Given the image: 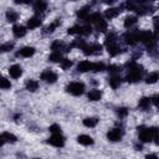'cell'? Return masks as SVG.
<instances>
[{
	"instance_id": "6da1fadb",
	"label": "cell",
	"mask_w": 159,
	"mask_h": 159,
	"mask_svg": "<svg viewBox=\"0 0 159 159\" xmlns=\"http://www.w3.org/2000/svg\"><path fill=\"white\" fill-rule=\"evenodd\" d=\"M138 134H139V139L145 143V142H150L152 139L158 138V129L155 127H152V128L138 127Z\"/></svg>"
},
{
	"instance_id": "7a4b0ae2",
	"label": "cell",
	"mask_w": 159,
	"mask_h": 159,
	"mask_svg": "<svg viewBox=\"0 0 159 159\" xmlns=\"http://www.w3.org/2000/svg\"><path fill=\"white\" fill-rule=\"evenodd\" d=\"M140 41L143 43H147L149 46V48L153 47L154 42H155V39L153 37V34L150 31H140L137 34V41Z\"/></svg>"
},
{
	"instance_id": "3957f363",
	"label": "cell",
	"mask_w": 159,
	"mask_h": 159,
	"mask_svg": "<svg viewBox=\"0 0 159 159\" xmlns=\"http://www.w3.org/2000/svg\"><path fill=\"white\" fill-rule=\"evenodd\" d=\"M66 91L73 96H81L84 92V84L82 82H71L66 87Z\"/></svg>"
},
{
	"instance_id": "277c9868",
	"label": "cell",
	"mask_w": 159,
	"mask_h": 159,
	"mask_svg": "<svg viewBox=\"0 0 159 159\" xmlns=\"http://www.w3.org/2000/svg\"><path fill=\"white\" fill-rule=\"evenodd\" d=\"M122 135H123V132L120 130V128H113V129H111L107 133V138L111 142H118V140H120L122 139Z\"/></svg>"
},
{
	"instance_id": "5b68a950",
	"label": "cell",
	"mask_w": 159,
	"mask_h": 159,
	"mask_svg": "<svg viewBox=\"0 0 159 159\" xmlns=\"http://www.w3.org/2000/svg\"><path fill=\"white\" fill-rule=\"evenodd\" d=\"M142 68H138V70H133V71H129L128 75H127V81L128 82H138L140 78H142Z\"/></svg>"
},
{
	"instance_id": "8992f818",
	"label": "cell",
	"mask_w": 159,
	"mask_h": 159,
	"mask_svg": "<svg viewBox=\"0 0 159 159\" xmlns=\"http://www.w3.org/2000/svg\"><path fill=\"white\" fill-rule=\"evenodd\" d=\"M51 145H53V147H63L65 145V138L61 135V134H52V137L51 138H48V140H47Z\"/></svg>"
},
{
	"instance_id": "52a82bcc",
	"label": "cell",
	"mask_w": 159,
	"mask_h": 159,
	"mask_svg": "<svg viewBox=\"0 0 159 159\" xmlns=\"http://www.w3.org/2000/svg\"><path fill=\"white\" fill-rule=\"evenodd\" d=\"M41 80H43L45 82H48V83H53L57 80V75L50 70H46L41 73Z\"/></svg>"
},
{
	"instance_id": "ba28073f",
	"label": "cell",
	"mask_w": 159,
	"mask_h": 159,
	"mask_svg": "<svg viewBox=\"0 0 159 159\" xmlns=\"http://www.w3.org/2000/svg\"><path fill=\"white\" fill-rule=\"evenodd\" d=\"M82 50H83V52H84L86 55H93V53H96V52H101L102 46L98 45V43H92V45H86Z\"/></svg>"
},
{
	"instance_id": "9c48e42d",
	"label": "cell",
	"mask_w": 159,
	"mask_h": 159,
	"mask_svg": "<svg viewBox=\"0 0 159 159\" xmlns=\"http://www.w3.org/2000/svg\"><path fill=\"white\" fill-rule=\"evenodd\" d=\"M9 73L12 78H19L21 75H22V68L19 66V65H12L10 66L9 68Z\"/></svg>"
},
{
	"instance_id": "30bf717a",
	"label": "cell",
	"mask_w": 159,
	"mask_h": 159,
	"mask_svg": "<svg viewBox=\"0 0 159 159\" xmlns=\"http://www.w3.org/2000/svg\"><path fill=\"white\" fill-rule=\"evenodd\" d=\"M35 53V48L31 47V46H26V47H22L17 53L16 56H22V57H30Z\"/></svg>"
},
{
	"instance_id": "8fae6325",
	"label": "cell",
	"mask_w": 159,
	"mask_h": 159,
	"mask_svg": "<svg viewBox=\"0 0 159 159\" xmlns=\"http://www.w3.org/2000/svg\"><path fill=\"white\" fill-rule=\"evenodd\" d=\"M92 67H93V63L89 62V61H81L77 66V70L80 72H88V71H92Z\"/></svg>"
},
{
	"instance_id": "7c38bea8",
	"label": "cell",
	"mask_w": 159,
	"mask_h": 159,
	"mask_svg": "<svg viewBox=\"0 0 159 159\" xmlns=\"http://www.w3.org/2000/svg\"><path fill=\"white\" fill-rule=\"evenodd\" d=\"M77 142H78L80 144H82V145H92V144H93L92 137H89V135H87V134H81V135H78Z\"/></svg>"
},
{
	"instance_id": "4fadbf2b",
	"label": "cell",
	"mask_w": 159,
	"mask_h": 159,
	"mask_svg": "<svg viewBox=\"0 0 159 159\" xmlns=\"http://www.w3.org/2000/svg\"><path fill=\"white\" fill-rule=\"evenodd\" d=\"M12 32H14V35H15L16 37H22V36L26 35V29H25V26H22V25H15V26L12 27Z\"/></svg>"
},
{
	"instance_id": "5bb4252c",
	"label": "cell",
	"mask_w": 159,
	"mask_h": 159,
	"mask_svg": "<svg viewBox=\"0 0 159 159\" xmlns=\"http://www.w3.org/2000/svg\"><path fill=\"white\" fill-rule=\"evenodd\" d=\"M87 96H88V99H91V101H99L102 97V93L99 89H91Z\"/></svg>"
},
{
	"instance_id": "9a60e30c",
	"label": "cell",
	"mask_w": 159,
	"mask_h": 159,
	"mask_svg": "<svg viewBox=\"0 0 159 159\" xmlns=\"http://www.w3.org/2000/svg\"><path fill=\"white\" fill-rule=\"evenodd\" d=\"M40 25H41V20H40V17H37V16L30 17L29 21H27V26H29L30 29H36V27H39Z\"/></svg>"
},
{
	"instance_id": "2e32d148",
	"label": "cell",
	"mask_w": 159,
	"mask_h": 159,
	"mask_svg": "<svg viewBox=\"0 0 159 159\" xmlns=\"http://www.w3.org/2000/svg\"><path fill=\"white\" fill-rule=\"evenodd\" d=\"M124 42L127 45H134L137 42V34H133V32H128L124 35Z\"/></svg>"
},
{
	"instance_id": "e0dca14e",
	"label": "cell",
	"mask_w": 159,
	"mask_h": 159,
	"mask_svg": "<svg viewBox=\"0 0 159 159\" xmlns=\"http://www.w3.org/2000/svg\"><path fill=\"white\" fill-rule=\"evenodd\" d=\"M108 82H109V84H111L112 88H118L120 86V77L117 76V75H113V76L109 77Z\"/></svg>"
},
{
	"instance_id": "ac0fdd59",
	"label": "cell",
	"mask_w": 159,
	"mask_h": 159,
	"mask_svg": "<svg viewBox=\"0 0 159 159\" xmlns=\"http://www.w3.org/2000/svg\"><path fill=\"white\" fill-rule=\"evenodd\" d=\"M6 19H7L9 22H15V21L19 19V14H17L15 10L10 9V10L6 11Z\"/></svg>"
},
{
	"instance_id": "d6986e66",
	"label": "cell",
	"mask_w": 159,
	"mask_h": 159,
	"mask_svg": "<svg viewBox=\"0 0 159 159\" xmlns=\"http://www.w3.org/2000/svg\"><path fill=\"white\" fill-rule=\"evenodd\" d=\"M107 50H108V53H109L111 56H116V55H118L119 51H120V48H119V46L117 45V42H116V43L107 45Z\"/></svg>"
},
{
	"instance_id": "ffe728a7",
	"label": "cell",
	"mask_w": 159,
	"mask_h": 159,
	"mask_svg": "<svg viewBox=\"0 0 159 159\" xmlns=\"http://www.w3.org/2000/svg\"><path fill=\"white\" fill-rule=\"evenodd\" d=\"M98 123V118H94V117H88V118H84L83 119V124L88 128H93L96 127Z\"/></svg>"
},
{
	"instance_id": "44dd1931",
	"label": "cell",
	"mask_w": 159,
	"mask_h": 159,
	"mask_svg": "<svg viewBox=\"0 0 159 159\" xmlns=\"http://www.w3.org/2000/svg\"><path fill=\"white\" fill-rule=\"evenodd\" d=\"M65 48H67L66 45L60 41H53L51 43V50H53V52H60L61 50H65Z\"/></svg>"
},
{
	"instance_id": "7402d4cb",
	"label": "cell",
	"mask_w": 159,
	"mask_h": 159,
	"mask_svg": "<svg viewBox=\"0 0 159 159\" xmlns=\"http://www.w3.org/2000/svg\"><path fill=\"white\" fill-rule=\"evenodd\" d=\"M104 14H106V17L107 19H113V17H116L119 14V9H117V7H109V9L106 10Z\"/></svg>"
},
{
	"instance_id": "603a6c76",
	"label": "cell",
	"mask_w": 159,
	"mask_h": 159,
	"mask_svg": "<svg viewBox=\"0 0 159 159\" xmlns=\"http://www.w3.org/2000/svg\"><path fill=\"white\" fill-rule=\"evenodd\" d=\"M37 87H39V82L35 80H29L26 82V89L30 92H35L37 89Z\"/></svg>"
},
{
	"instance_id": "cb8c5ba5",
	"label": "cell",
	"mask_w": 159,
	"mask_h": 159,
	"mask_svg": "<svg viewBox=\"0 0 159 159\" xmlns=\"http://www.w3.org/2000/svg\"><path fill=\"white\" fill-rule=\"evenodd\" d=\"M88 15H89V7H88V6H84V7H82L81 10L77 11V16H78L80 19L86 20V19L88 17Z\"/></svg>"
},
{
	"instance_id": "d4e9b609",
	"label": "cell",
	"mask_w": 159,
	"mask_h": 159,
	"mask_svg": "<svg viewBox=\"0 0 159 159\" xmlns=\"http://www.w3.org/2000/svg\"><path fill=\"white\" fill-rule=\"evenodd\" d=\"M149 104H150V98H148V97H143L138 102V107L140 109H147L149 107Z\"/></svg>"
},
{
	"instance_id": "484cf974",
	"label": "cell",
	"mask_w": 159,
	"mask_h": 159,
	"mask_svg": "<svg viewBox=\"0 0 159 159\" xmlns=\"http://www.w3.org/2000/svg\"><path fill=\"white\" fill-rule=\"evenodd\" d=\"M1 135H2V138H4V140H5V142L15 143V142L17 140V138H16V137H15L12 133H9V132H5V133H2Z\"/></svg>"
},
{
	"instance_id": "4316f807",
	"label": "cell",
	"mask_w": 159,
	"mask_h": 159,
	"mask_svg": "<svg viewBox=\"0 0 159 159\" xmlns=\"http://www.w3.org/2000/svg\"><path fill=\"white\" fill-rule=\"evenodd\" d=\"M45 9H46V2H43V1H37L34 5V10L36 12H43Z\"/></svg>"
},
{
	"instance_id": "83f0119b",
	"label": "cell",
	"mask_w": 159,
	"mask_h": 159,
	"mask_svg": "<svg viewBox=\"0 0 159 159\" xmlns=\"http://www.w3.org/2000/svg\"><path fill=\"white\" fill-rule=\"evenodd\" d=\"M101 19H102V17H101V14H99V12H93V14H89L86 20H87L88 22H94V24H96V22L99 21Z\"/></svg>"
},
{
	"instance_id": "f1b7e54d",
	"label": "cell",
	"mask_w": 159,
	"mask_h": 159,
	"mask_svg": "<svg viewBox=\"0 0 159 159\" xmlns=\"http://www.w3.org/2000/svg\"><path fill=\"white\" fill-rule=\"evenodd\" d=\"M67 32H68L70 35H81V34H82V26H78V25L72 26V27H70V29L67 30Z\"/></svg>"
},
{
	"instance_id": "f546056e",
	"label": "cell",
	"mask_w": 159,
	"mask_h": 159,
	"mask_svg": "<svg viewBox=\"0 0 159 159\" xmlns=\"http://www.w3.org/2000/svg\"><path fill=\"white\" fill-rule=\"evenodd\" d=\"M94 25H96V29H97L98 31H102V32H103V31L107 30V22H106L104 20H102V19H101L99 21H97Z\"/></svg>"
},
{
	"instance_id": "4dcf8cb0",
	"label": "cell",
	"mask_w": 159,
	"mask_h": 159,
	"mask_svg": "<svg viewBox=\"0 0 159 159\" xmlns=\"http://www.w3.org/2000/svg\"><path fill=\"white\" fill-rule=\"evenodd\" d=\"M158 78H159L158 73H157V72H153V73H149V75L147 76L145 82H147V83H155V82L158 81Z\"/></svg>"
},
{
	"instance_id": "1f68e13d",
	"label": "cell",
	"mask_w": 159,
	"mask_h": 159,
	"mask_svg": "<svg viewBox=\"0 0 159 159\" xmlns=\"http://www.w3.org/2000/svg\"><path fill=\"white\" fill-rule=\"evenodd\" d=\"M135 22H137V17H135V16H128V17H125V20H124V26H125V27H130V26H133Z\"/></svg>"
},
{
	"instance_id": "d6a6232c",
	"label": "cell",
	"mask_w": 159,
	"mask_h": 159,
	"mask_svg": "<svg viewBox=\"0 0 159 159\" xmlns=\"http://www.w3.org/2000/svg\"><path fill=\"white\" fill-rule=\"evenodd\" d=\"M48 60H50V61H52V62H61V60H62L61 52H52V53L50 55Z\"/></svg>"
},
{
	"instance_id": "836d02e7",
	"label": "cell",
	"mask_w": 159,
	"mask_h": 159,
	"mask_svg": "<svg viewBox=\"0 0 159 159\" xmlns=\"http://www.w3.org/2000/svg\"><path fill=\"white\" fill-rule=\"evenodd\" d=\"M10 87H11L10 81L6 80L5 77H0V88H2V89H7V88H10Z\"/></svg>"
},
{
	"instance_id": "e575fe53",
	"label": "cell",
	"mask_w": 159,
	"mask_h": 159,
	"mask_svg": "<svg viewBox=\"0 0 159 159\" xmlns=\"http://www.w3.org/2000/svg\"><path fill=\"white\" fill-rule=\"evenodd\" d=\"M72 46L73 47H78V48H83L84 46H86V42H84V40H82V39H76L73 42H72Z\"/></svg>"
},
{
	"instance_id": "d590c367",
	"label": "cell",
	"mask_w": 159,
	"mask_h": 159,
	"mask_svg": "<svg viewBox=\"0 0 159 159\" xmlns=\"http://www.w3.org/2000/svg\"><path fill=\"white\" fill-rule=\"evenodd\" d=\"M71 66H72V61L71 60H68V58H62L61 60V67L63 70H68Z\"/></svg>"
},
{
	"instance_id": "8d00e7d4",
	"label": "cell",
	"mask_w": 159,
	"mask_h": 159,
	"mask_svg": "<svg viewBox=\"0 0 159 159\" xmlns=\"http://www.w3.org/2000/svg\"><path fill=\"white\" fill-rule=\"evenodd\" d=\"M104 70V65L102 63V62H96V63H93V67H92V71L93 72H101V71H103Z\"/></svg>"
},
{
	"instance_id": "74e56055",
	"label": "cell",
	"mask_w": 159,
	"mask_h": 159,
	"mask_svg": "<svg viewBox=\"0 0 159 159\" xmlns=\"http://www.w3.org/2000/svg\"><path fill=\"white\" fill-rule=\"evenodd\" d=\"M48 129L52 134H61V127L58 124H52V125H50Z\"/></svg>"
},
{
	"instance_id": "f35d334b",
	"label": "cell",
	"mask_w": 159,
	"mask_h": 159,
	"mask_svg": "<svg viewBox=\"0 0 159 159\" xmlns=\"http://www.w3.org/2000/svg\"><path fill=\"white\" fill-rule=\"evenodd\" d=\"M58 25V22H53V24H51V25H48V26H46L45 27V34H51V32H53V30L56 29V26Z\"/></svg>"
},
{
	"instance_id": "ab89813d",
	"label": "cell",
	"mask_w": 159,
	"mask_h": 159,
	"mask_svg": "<svg viewBox=\"0 0 159 159\" xmlns=\"http://www.w3.org/2000/svg\"><path fill=\"white\" fill-rule=\"evenodd\" d=\"M117 113H118V116H119L120 118H124V117H127V114H128V109H127L125 107H120V108H118Z\"/></svg>"
},
{
	"instance_id": "60d3db41",
	"label": "cell",
	"mask_w": 159,
	"mask_h": 159,
	"mask_svg": "<svg viewBox=\"0 0 159 159\" xmlns=\"http://www.w3.org/2000/svg\"><path fill=\"white\" fill-rule=\"evenodd\" d=\"M14 47V43H11V42H7V43H5V45H1L0 46V52H5V51H9V50H11Z\"/></svg>"
},
{
	"instance_id": "b9f144b4",
	"label": "cell",
	"mask_w": 159,
	"mask_h": 159,
	"mask_svg": "<svg viewBox=\"0 0 159 159\" xmlns=\"http://www.w3.org/2000/svg\"><path fill=\"white\" fill-rule=\"evenodd\" d=\"M92 32V29L89 25H86V26H82V34L81 35H88Z\"/></svg>"
},
{
	"instance_id": "7bdbcfd3",
	"label": "cell",
	"mask_w": 159,
	"mask_h": 159,
	"mask_svg": "<svg viewBox=\"0 0 159 159\" xmlns=\"http://www.w3.org/2000/svg\"><path fill=\"white\" fill-rule=\"evenodd\" d=\"M108 71H109L111 73L116 75L117 72H119V71H120V68H119L118 66H114V65H112V66H109V67H108Z\"/></svg>"
},
{
	"instance_id": "ee69618b",
	"label": "cell",
	"mask_w": 159,
	"mask_h": 159,
	"mask_svg": "<svg viewBox=\"0 0 159 159\" xmlns=\"http://www.w3.org/2000/svg\"><path fill=\"white\" fill-rule=\"evenodd\" d=\"M145 159H158V157H157L155 154H148V155L145 157Z\"/></svg>"
},
{
	"instance_id": "f6af8a7d",
	"label": "cell",
	"mask_w": 159,
	"mask_h": 159,
	"mask_svg": "<svg viewBox=\"0 0 159 159\" xmlns=\"http://www.w3.org/2000/svg\"><path fill=\"white\" fill-rule=\"evenodd\" d=\"M150 101H152V102H153V103L157 106V103H158V96H153V97L150 98Z\"/></svg>"
},
{
	"instance_id": "bcb514c9",
	"label": "cell",
	"mask_w": 159,
	"mask_h": 159,
	"mask_svg": "<svg viewBox=\"0 0 159 159\" xmlns=\"http://www.w3.org/2000/svg\"><path fill=\"white\" fill-rule=\"evenodd\" d=\"M5 143V140H4V138H2V135H0V147L2 145Z\"/></svg>"
},
{
	"instance_id": "7dc6e473",
	"label": "cell",
	"mask_w": 159,
	"mask_h": 159,
	"mask_svg": "<svg viewBox=\"0 0 159 159\" xmlns=\"http://www.w3.org/2000/svg\"><path fill=\"white\" fill-rule=\"evenodd\" d=\"M135 148H137V150H142V145H140V144H137Z\"/></svg>"
},
{
	"instance_id": "c3c4849f",
	"label": "cell",
	"mask_w": 159,
	"mask_h": 159,
	"mask_svg": "<svg viewBox=\"0 0 159 159\" xmlns=\"http://www.w3.org/2000/svg\"><path fill=\"white\" fill-rule=\"evenodd\" d=\"M34 159H40V158H34Z\"/></svg>"
}]
</instances>
